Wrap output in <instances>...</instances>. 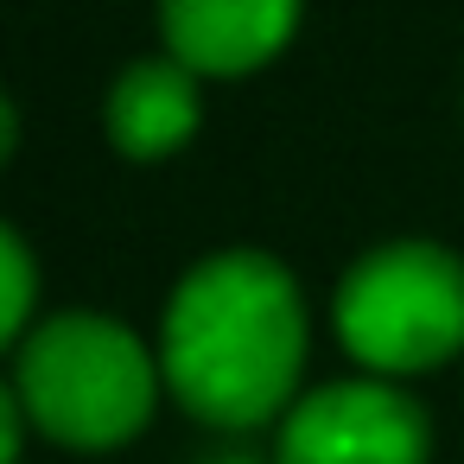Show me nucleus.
I'll use <instances>...</instances> for the list:
<instances>
[{"mask_svg": "<svg viewBox=\"0 0 464 464\" xmlns=\"http://www.w3.org/2000/svg\"><path fill=\"white\" fill-rule=\"evenodd\" d=\"M14 394L71 451H115L153 420L160 369L147 343L96 312H58L14 350Z\"/></svg>", "mask_w": 464, "mask_h": 464, "instance_id": "2", "label": "nucleus"}, {"mask_svg": "<svg viewBox=\"0 0 464 464\" xmlns=\"http://www.w3.org/2000/svg\"><path fill=\"white\" fill-rule=\"evenodd\" d=\"M0 274H7V293H0V331L14 343L33 337V299H39V274H33V248L7 229L0 236Z\"/></svg>", "mask_w": 464, "mask_h": 464, "instance_id": "7", "label": "nucleus"}, {"mask_svg": "<svg viewBox=\"0 0 464 464\" xmlns=\"http://www.w3.org/2000/svg\"><path fill=\"white\" fill-rule=\"evenodd\" d=\"M198 464H274V458H255V451L229 445V451H210V458H198Z\"/></svg>", "mask_w": 464, "mask_h": 464, "instance_id": "8", "label": "nucleus"}, {"mask_svg": "<svg viewBox=\"0 0 464 464\" xmlns=\"http://www.w3.org/2000/svg\"><path fill=\"white\" fill-rule=\"evenodd\" d=\"M160 26L198 77H242L293 39L299 0H160Z\"/></svg>", "mask_w": 464, "mask_h": 464, "instance_id": "5", "label": "nucleus"}, {"mask_svg": "<svg viewBox=\"0 0 464 464\" xmlns=\"http://www.w3.org/2000/svg\"><path fill=\"white\" fill-rule=\"evenodd\" d=\"M160 375L185 413L223 432L286 420L305 375V305L293 274L261 248L191 267L166 305Z\"/></svg>", "mask_w": 464, "mask_h": 464, "instance_id": "1", "label": "nucleus"}, {"mask_svg": "<svg viewBox=\"0 0 464 464\" xmlns=\"http://www.w3.org/2000/svg\"><path fill=\"white\" fill-rule=\"evenodd\" d=\"M426 413L382 375L312 388L286 407L274 464H426Z\"/></svg>", "mask_w": 464, "mask_h": 464, "instance_id": "4", "label": "nucleus"}, {"mask_svg": "<svg viewBox=\"0 0 464 464\" xmlns=\"http://www.w3.org/2000/svg\"><path fill=\"white\" fill-rule=\"evenodd\" d=\"M204 121V96H198V71L166 58H140L115 96H109V134L128 160H166L179 153Z\"/></svg>", "mask_w": 464, "mask_h": 464, "instance_id": "6", "label": "nucleus"}, {"mask_svg": "<svg viewBox=\"0 0 464 464\" xmlns=\"http://www.w3.org/2000/svg\"><path fill=\"white\" fill-rule=\"evenodd\" d=\"M343 350L394 382L426 375L464 350V261L439 242H382L337 280Z\"/></svg>", "mask_w": 464, "mask_h": 464, "instance_id": "3", "label": "nucleus"}]
</instances>
